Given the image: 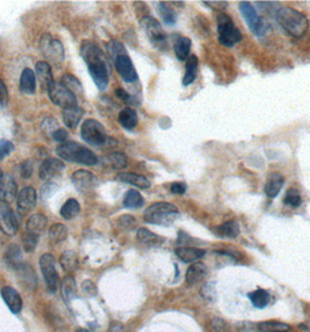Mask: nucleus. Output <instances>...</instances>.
I'll use <instances>...</instances> for the list:
<instances>
[{
  "label": "nucleus",
  "instance_id": "bb28decb",
  "mask_svg": "<svg viewBox=\"0 0 310 332\" xmlns=\"http://www.w3.org/2000/svg\"><path fill=\"white\" fill-rule=\"evenodd\" d=\"M47 226V217L43 216L41 213H35L32 214L27 220V224H26V228L27 232L35 234V236H40L42 232L46 230Z\"/></svg>",
  "mask_w": 310,
  "mask_h": 332
},
{
  "label": "nucleus",
  "instance_id": "473e14b6",
  "mask_svg": "<svg viewBox=\"0 0 310 332\" xmlns=\"http://www.w3.org/2000/svg\"><path fill=\"white\" fill-rule=\"evenodd\" d=\"M216 230L220 237L225 238H236L240 233V228H239L238 223L236 220H230V222L224 223V224L218 226Z\"/></svg>",
  "mask_w": 310,
  "mask_h": 332
},
{
  "label": "nucleus",
  "instance_id": "58836bf2",
  "mask_svg": "<svg viewBox=\"0 0 310 332\" xmlns=\"http://www.w3.org/2000/svg\"><path fill=\"white\" fill-rule=\"evenodd\" d=\"M61 84H63L67 89L72 91L73 95L83 92V87H82L81 82L78 81V78H76L73 75H70V73H66V75L62 76Z\"/></svg>",
  "mask_w": 310,
  "mask_h": 332
},
{
  "label": "nucleus",
  "instance_id": "1a4fd4ad",
  "mask_svg": "<svg viewBox=\"0 0 310 332\" xmlns=\"http://www.w3.org/2000/svg\"><path fill=\"white\" fill-rule=\"evenodd\" d=\"M48 95L50 101L53 102V104L57 105V106L64 108L77 106V99H76V95L67 89L63 84L56 83L54 82L48 89Z\"/></svg>",
  "mask_w": 310,
  "mask_h": 332
},
{
  "label": "nucleus",
  "instance_id": "39448f33",
  "mask_svg": "<svg viewBox=\"0 0 310 332\" xmlns=\"http://www.w3.org/2000/svg\"><path fill=\"white\" fill-rule=\"evenodd\" d=\"M217 29L219 33L218 41L221 46L227 48H231L243 39L240 31L236 27L231 17L225 13H219L217 16Z\"/></svg>",
  "mask_w": 310,
  "mask_h": 332
},
{
  "label": "nucleus",
  "instance_id": "20e7f679",
  "mask_svg": "<svg viewBox=\"0 0 310 332\" xmlns=\"http://www.w3.org/2000/svg\"><path fill=\"white\" fill-rule=\"evenodd\" d=\"M179 217V210L175 205L166 202L154 203L146 209L144 219L146 223L153 225L168 226L173 224Z\"/></svg>",
  "mask_w": 310,
  "mask_h": 332
},
{
  "label": "nucleus",
  "instance_id": "ea45409f",
  "mask_svg": "<svg viewBox=\"0 0 310 332\" xmlns=\"http://www.w3.org/2000/svg\"><path fill=\"white\" fill-rule=\"evenodd\" d=\"M60 263L66 272H73L77 268V255L73 251H66L61 255Z\"/></svg>",
  "mask_w": 310,
  "mask_h": 332
},
{
  "label": "nucleus",
  "instance_id": "de8ad7c7",
  "mask_svg": "<svg viewBox=\"0 0 310 332\" xmlns=\"http://www.w3.org/2000/svg\"><path fill=\"white\" fill-rule=\"evenodd\" d=\"M13 149L14 146L11 141L4 139L0 140V161L4 160L6 157H8L13 152Z\"/></svg>",
  "mask_w": 310,
  "mask_h": 332
},
{
  "label": "nucleus",
  "instance_id": "4468645a",
  "mask_svg": "<svg viewBox=\"0 0 310 332\" xmlns=\"http://www.w3.org/2000/svg\"><path fill=\"white\" fill-rule=\"evenodd\" d=\"M72 181L76 189L81 192H90L98 184V180L92 173L88 170H76L72 175Z\"/></svg>",
  "mask_w": 310,
  "mask_h": 332
},
{
  "label": "nucleus",
  "instance_id": "dca6fc26",
  "mask_svg": "<svg viewBox=\"0 0 310 332\" xmlns=\"http://www.w3.org/2000/svg\"><path fill=\"white\" fill-rule=\"evenodd\" d=\"M37 196L34 188H23L17 198V207L21 214H27L36 205Z\"/></svg>",
  "mask_w": 310,
  "mask_h": 332
},
{
  "label": "nucleus",
  "instance_id": "5701e85b",
  "mask_svg": "<svg viewBox=\"0 0 310 332\" xmlns=\"http://www.w3.org/2000/svg\"><path fill=\"white\" fill-rule=\"evenodd\" d=\"M283 176L280 173H272L265 184V192L270 198H275L283 186Z\"/></svg>",
  "mask_w": 310,
  "mask_h": 332
},
{
  "label": "nucleus",
  "instance_id": "e433bc0d",
  "mask_svg": "<svg viewBox=\"0 0 310 332\" xmlns=\"http://www.w3.org/2000/svg\"><path fill=\"white\" fill-rule=\"evenodd\" d=\"M258 329L262 332H287L289 331L291 327L282 322L267 321V322L259 323Z\"/></svg>",
  "mask_w": 310,
  "mask_h": 332
},
{
  "label": "nucleus",
  "instance_id": "f03ea898",
  "mask_svg": "<svg viewBox=\"0 0 310 332\" xmlns=\"http://www.w3.org/2000/svg\"><path fill=\"white\" fill-rule=\"evenodd\" d=\"M275 19L289 35L295 37L305 35L309 28V20L305 14L292 7H280L275 13Z\"/></svg>",
  "mask_w": 310,
  "mask_h": 332
},
{
  "label": "nucleus",
  "instance_id": "49530a36",
  "mask_svg": "<svg viewBox=\"0 0 310 332\" xmlns=\"http://www.w3.org/2000/svg\"><path fill=\"white\" fill-rule=\"evenodd\" d=\"M19 172H20V176H21L22 178L31 177L32 174H33V163H32V161L26 160L20 163Z\"/></svg>",
  "mask_w": 310,
  "mask_h": 332
},
{
  "label": "nucleus",
  "instance_id": "a18cd8bd",
  "mask_svg": "<svg viewBox=\"0 0 310 332\" xmlns=\"http://www.w3.org/2000/svg\"><path fill=\"white\" fill-rule=\"evenodd\" d=\"M37 237L35 234L31 233V232L26 231V233L22 236V243H23V247L27 252H32L35 248L37 244Z\"/></svg>",
  "mask_w": 310,
  "mask_h": 332
},
{
  "label": "nucleus",
  "instance_id": "5fc2aeb1",
  "mask_svg": "<svg viewBox=\"0 0 310 332\" xmlns=\"http://www.w3.org/2000/svg\"><path fill=\"white\" fill-rule=\"evenodd\" d=\"M2 176H4V173H2V170L0 169V180H1V178H2Z\"/></svg>",
  "mask_w": 310,
  "mask_h": 332
},
{
  "label": "nucleus",
  "instance_id": "ddd939ff",
  "mask_svg": "<svg viewBox=\"0 0 310 332\" xmlns=\"http://www.w3.org/2000/svg\"><path fill=\"white\" fill-rule=\"evenodd\" d=\"M18 227L19 224L12 208L5 203L0 205V231L6 236H14Z\"/></svg>",
  "mask_w": 310,
  "mask_h": 332
},
{
  "label": "nucleus",
  "instance_id": "79ce46f5",
  "mask_svg": "<svg viewBox=\"0 0 310 332\" xmlns=\"http://www.w3.org/2000/svg\"><path fill=\"white\" fill-rule=\"evenodd\" d=\"M283 202L285 204L289 205V207L293 208H299L302 203V198H301V195L297 189H289L287 192H286L285 198H283Z\"/></svg>",
  "mask_w": 310,
  "mask_h": 332
},
{
  "label": "nucleus",
  "instance_id": "864d4df0",
  "mask_svg": "<svg viewBox=\"0 0 310 332\" xmlns=\"http://www.w3.org/2000/svg\"><path fill=\"white\" fill-rule=\"evenodd\" d=\"M116 95L119 99H122L124 103H128V104H133L134 103V98L131 95H128L124 89H117Z\"/></svg>",
  "mask_w": 310,
  "mask_h": 332
},
{
  "label": "nucleus",
  "instance_id": "4be33fe9",
  "mask_svg": "<svg viewBox=\"0 0 310 332\" xmlns=\"http://www.w3.org/2000/svg\"><path fill=\"white\" fill-rule=\"evenodd\" d=\"M20 91L26 95H33L36 90V77H35V72L31 70L29 68H26L21 73L19 83Z\"/></svg>",
  "mask_w": 310,
  "mask_h": 332
},
{
  "label": "nucleus",
  "instance_id": "4c0bfd02",
  "mask_svg": "<svg viewBox=\"0 0 310 332\" xmlns=\"http://www.w3.org/2000/svg\"><path fill=\"white\" fill-rule=\"evenodd\" d=\"M106 160L112 168L114 169H124L128 167V157L122 152H114L106 157Z\"/></svg>",
  "mask_w": 310,
  "mask_h": 332
},
{
  "label": "nucleus",
  "instance_id": "412c9836",
  "mask_svg": "<svg viewBox=\"0 0 310 332\" xmlns=\"http://www.w3.org/2000/svg\"><path fill=\"white\" fill-rule=\"evenodd\" d=\"M116 181L132 184L140 189H148L150 187V182L145 176L135 174V173H119L116 176Z\"/></svg>",
  "mask_w": 310,
  "mask_h": 332
},
{
  "label": "nucleus",
  "instance_id": "8fccbe9b",
  "mask_svg": "<svg viewBox=\"0 0 310 332\" xmlns=\"http://www.w3.org/2000/svg\"><path fill=\"white\" fill-rule=\"evenodd\" d=\"M202 295L206 301H210V302L214 301L215 296H216V292H215L214 286H211V284H206V286L203 287Z\"/></svg>",
  "mask_w": 310,
  "mask_h": 332
},
{
  "label": "nucleus",
  "instance_id": "423d86ee",
  "mask_svg": "<svg viewBox=\"0 0 310 332\" xmlns=\"http://www.w3.org/2000/svg\"><path fill=\"white\" fill-rule=\"evenodd\" d=\"M81 135L88 145L93 147L104 146L108 142V134L104 126L94 119H87L81 128Z\"/></svg>",
  "mask_w": 310,
  "mask_h": 332
},
{
  "label": "nucleus",
  "instance_id": "7c9ffc66",
  "mask_svg": "<svg viewBox=\"0 0 310 332\" xmlns=\"http://www.w3.org/2000/svg\"><path fill=\"white\" fill-rule=\"evenodd\" d=\"M124 207L128 209H139L144 205V197L141 193L134 189H129L124 196Z\"/></svg>",
  "mask_w": 310,
  "mask_h": 332
},
{
  "label": "nucleus",
  "instance_id": "f3484780",
  "mask_svg": "<svg viewBox=\"0 0 310 332\" xmlns=\"http://www.w3.org/2000/svg\"><path fill=\"white\" fill-rule=\"evenodd\" d=\"M18 195V186L11 175L4 174L0 180V201L11 203Z\"/></svg>",
  "mask_w": 310,
  "mask_h": 332
},
{
  "label": "nucleus",
  "instance_id": "b1692460",
  "mask_svg": "<svg viewBox=\"0 0 310 332\" xmlns=\"http://www.w3.org/2000/svg\"><path fill=\"white\" fill-rule=\"evenodd\" d=\"M206 266L203 262H196L191 265L187 270L185 274V281L189 286H194V284L199 283L204 279L206 275Z\"/></svg>",
  "mask_w": 310,
  "mask_h": 332
},
{
  "label": "nucleus",
  "instance_id": "3c124183",
  "mask_svg": "<svg viewBox=\"0 0 310 332\" xmlns=\"http://www.w3.org/2000/svg\"><path fill=\"white\" fill-rule=\"evenodd\" d=\"M52 135H53V139L61 143L66 142V140L68 139V132L64 130V128H57V130H56Z\"/></svg>",
  "mask_w": 310,
  "mask_h": 332
},
{
  "label": "nucleus",
  "instance_id": "c85d7f7f",
  "mask_svg": "<svg viewBox=\"0 0 310 332\" xmlns=\"http://www.w3.org/2000/svg\"><path fill=\"white\" fill-rule=\"evenodd\" d=\"M118 122L126 130H133L138 125V114L133 108L126 107L120 111Z\"/></svg>",
  "mask_w": 310,
  "mask_h": 332
},
{
  "label": "nucleus",
  "instance_id": "9b49d317",
  "mask_svg": "<svg viewBox=\"0 0 310 332\" xmlns=\"http://www.w3.org/2000/svg\"><path fill=\"white\" fill-rule=\"evenodd\" d=\"M40 267L47 288L50 293H55L58 286V274L56 270L55 260L52 254H43L40 258Z\"/></svg>",
  "mask_w": 310,
  "mask_h": 332
},
{
  "label": "nucleus",
  "instance_id": "7ed1b4c3",
  "mask_svg": "<svg viewBox=\"0 0 310 332\" xmlns=\"http://www.w3.org/2000/svg\"><path fill=\"white\" fill-rule=\"evenodd\" d=\"M56 154L68 162H76L84 166H94L98 162L97 155L91 149L75 141H66L61 143L56 148Z\"/></svg>",
  "mask_w": 310,
  "mask_h": 332
},
{
  "label": "nucleus",
  "instance_id": "603ef678",
  "mask_svg": "<svg viewBox=\"0 0 310 332\" xmlns=\"http://www.w3.org/2000/svg\"><path fill=\"white\" fill-rule=\"evenodd\" d=\"M185 190H187V186L183 182H174L172 187H170V192L175 193V195H183Z\"/></svg>",
  "mask_w": 310,
  "mask_h": 332
},
{
  "label": "nucleus",
  "instance_id": "393cba45",
  "mask_svg": "<svg viewBox=\"0 0 310 332\" xmlns=\"http://www.w3.org/2000/svg\"><path fill=\"white\" fill-rule=\"evenodd\" d=\"M175 254L183 261V262L189 263L201 259V258L205 254V251L202 248L181 246V247H177L175 249Z\"/></svg>",
  "mask_w": 310,
  "mask_h": 332
},
{
  "label": "nucleus",
  "instance_id": "2eb2a0df",
  "mask_svg": "<svg viewBox=\"0 0 310 332\" xmlns=\"http://www.w3.org/2000/svg\"><path fill=\"white\" fill-rule=\"evenodd\" d=\"M113 63L114 66H116L118 73L122 76L124 81L128 82V83H133V82L138 81L139 77L137 70H135L134 66H133L131 57H129L126 52L119 55V56L113 61Z\"/></svg>",
  "mask_w": 310,
  "mask_h": 332
},
{
  "label": "nucleus",
  "instance_id": "6e6d98bb",
  "mask_svg": "<svg viewBox=\"0 0 310 332\" xmlns=\"http://www.w3.org/2000/svg\"><path fill=\"white\" fill-rule=\"evenodd\" d=\"M76 332H88L87 330H77Z\"/></svg>",
  "mask_w": 310,
  "mask_h": 332
},
{
  "label": "nucleus",
  "instance_id": "c756f323",
  "mask_svg": "<svg viewBox=\"0 0 310 332\" xmlns=\"http://www.w3.org/2000/svg\"><path fill=\"white\" fill-rule=\"evenodd\" d=\"M191 48V40L189 37L182 36L176 40L175 46H174V51H175L176 57L180 61H185L189 57V52Z\"/></svg>",
  "mask_w": 310,
  "mask_h": 332
},
{
  "label": "nucleus",
  "instance_id": "9d476101",
  "mask_svg": "<svg viewBox=\"0 0 310 332\" xmlns=\"http://www.w3.org/2000/svg\"><path fill=\"white\" fill-rule=\"evenodd\" d=\"M239 11H240L241 16L244 20L246 21L249 26L250 31L255 35H264L265 33V22L260 17L258 16L256 11L255 10L252 5L249 1H241L239 4Z\"/></svg>",
  "mask_w": 310,
  "mask_h": 332
},
{
  "label": "nucleus",
  "instance_id": "c03bdc74",
  "mask_svg": "<svg viewBox=\"0 0 310 332\" xmlns=\"http://www.w3.org/2000/svg\"><path fill=\"white\" fill-rule=\"evenodd\" d=\"M76 283L75 280L72 278V276H67L63 281V287H62V295H63V298L66 301H69L70 298L73 296V293L76 290Z\"/></svg>",
  "mask_w": 310,
  "mask_h": 332
},
{
  "label": "nucleus",
  "instance_id": "6e6552de",
  "mask_svg": "<svg viewBox=\"0 0 310 332\" xmlns=\"http://www.w3.org/2000/svg\"><path fill=\"white\" fill-rule=\"evenodd\" d=\"M40 51L49 62H53L56 66H61L66 57L61 41L53 39L49 34H44L40 40Z\"/></svg>",
  "mask_w": 310,
  "mask_h": 332
},
{
  "label": "nucleus",
  "instance_id": "2f4dec72",
  "mask_svg": "<svg viewBox=\"0 0 310 332\" xmlns=\"http://www.w3.org/2000/svg\"><path fill=\"white\" fill-rule=\"evenodd\" d=\"M158 11L159 14H160L162 21H164L168 26H173L175 25L177 21V14L176 12L170 8L166 2L161 1L158 4Z\"/></svg>",
  "mask_w": 310,
  "mask_h": 332
},
{
  "label": "nucleus",
  "instance_id": "a211bd4d",
  "mask_svg": "<svg viewBox=\"0 0 310 332\" xmlns=\"http://www.w3.org/2000/svg\"><path fill=\"white\" fill-rule=\"evenodd\" d=\"M35 76L37 77V81H39L42 90L48 91L50 85L54 83L52 68L46 61H40V62L36 63V66H35Z\"/></svg>",
  "mask_w": 310,
  "mask_h": 332
},
{
  "label": "nucleus",
  "instance_id": "f704fd0d",
  "mask_svg": "<svg viewBox=\"0 0 310 332\" xmlns=\"http://www.w3.org/2000/svg\"><path fill=\"white\" fill-rule=\"evenodd\" d=\"M81 211V207H79V203L76 201V199L70 198L64 203V205L61 209V216L62 218L70 220L73 218H75L76 216Z\"/></svg>",
  "mask_w": 310,
  "mask_h": 332
},
{
  "label": "nucleus",
  "instance_id": "0eeeda50",
  "mask_svg": "<svg viewBox=\"0 0 310 332\" xmlns=\"http://www.w3.org/2000/svg\"><path fill=\"white\" fill-rule=\"evenodd\" d=\"M141 27L144 28L145 33H146L147 37H148L152 45L156 47V48L161 49H167V35L162 29L160 22L158 20L154 19L152 17H144L141 19Z\"/></svg>",
  "mask_w": 310,
  "mask_h": 332
},
{
  "label": "nucleus",
  "instance_id": "aec40b11",
  "mask_svg": "<svg viewBox=\"0 0 310 332\" xmlns=\"http://www.w3.org/2000/svg\"><path fill=\"white\" fill-rule=\"evenodd\" d=\"M83 108H81L77 105V106L68 107L62 110V119H63L64 125H66L68 128L73 130V128L77 127L81 119L83 118Z\"/></svg>",
  "mask_w": 310,
  "mask_h": 332
},
{
  "label": "nucleus",
  "instance_id": "f8f14e48",
  "mask_svg": "<svg viewBox=\"0 0 310 332\" xmlns=\"http://www.w3.org/2000/svg\"><path fill=\"white\" fill-rule=\"evenodd\" d=\"M66 166L61 160L55 157H47L42 161L39 168V176L44 182H53L60 177Z\"/></svg>",
  "mask_w": 310,
  "mask_h": 332
},
{
  "label": "nucleus",
  "instance_id": "f257e3e1",
  "mask_svg": "<svg viewBox=\"0 0 310 332\" xmlns=\"http://www.w3.org/2000/svg\"><path fill=\"white\" fill-rule=\"evenodd\" d=\"M81 54L96 87L100 91L105 90L112 71L110 60L106 57L104 52L92 42H84L81 47Z\"/></svg>",
  "mask_w": 310,
  "mask_h": 332
},
{
  "label": "nucleus",
  "instance_id": "cd10ccee",
  "mask_svg": "<svg viewBox=\"0 0 310 332\" xmlns=\"http://www.w3.org/2000/svg\"><path fill=\"white\" fill-rule=\"evenodd\" d=\"M197 69H199V58L196 55H190L185 64V75L183 77L182 84L184 87L193 84L197 77Z\"/></svg>",
  "mask_w": 310,
  "mask_h": 332
},
{
  "label": "nucleus",
  "instance_id": "a878e982",
  "mask_svg": "<svg viewBox=\"0 0 310 332\" xmlns=\"http://www.w3.org/2000/svg\"><path fill=\"white\" fill-rule=\"evenodd\" d=\"M137 238L138 240L140 242L141 244H144V245L148 246V247H158V246H160L164 244V239L160 236H158V234L153 233V232H150L149 230H147V228H139L138 232H137Z\"/></svg>",
  "mask_w": 310,
  "mask_h": 332
},
{
  "label": "nucleus",
  "instance_id": "6ab92c4d",
  "mask_svg": "<svg viewBox=\"0 0 310 332\" xmlns=\"http://www.w3.org/2000/svg\"><path fill=\"white\" fill-rule=\"evenodd\" d=\"M1 296L12 313L19 314L20 311H21L22 299L20 297V294L18 293L14 288L4 287L1 289Z\"/></svg>",
  "mask_w": 310,
  "mask_h": 332
},
{
  "label": "nucleus",
  "instance_id": "09e8293b",
  "mask_svg": "<svg viewBox=\"0 0 310 332\" xmlns=\"http://www.w3.org/2000/svg\"><path fill=\"white\" fill-rule=\"evenodd\" d=\"M8 101H10V95H8L7 87L4 82L0 79V108H5L7 106Z\"/></svg>",
  "mask_w": 310,
  "mask_h": 332
},
{
  "label": "nucleus",
  "instance_id": "37998d69",
  "mask_svg": "<svg viewBox=\"0 0 310 332\" xmlns=\"http://www.w3.org/2000/svg\"><path fill=\"white\" fill-rule=\"evenodd\" d=\"M108 52H109V55H110L111 60L114 61L118 56H119V55L126 52V49L122 42H119V41H117V40H111L110 42L108 43Z\"/></svg>",
  "mask_w": 310,
  "mask_h": 332
},
{
  "label": "nucleus",
  "instance_id": "72a5a7b5",
  "mask_svg": "<svg viewBox=\"0 0 310 332\" xmlns=\"http://www.w3.org/2000/svg\"><path fill=\"white\" fill-rule=\"evenodd\" d=\"M21 258H22L21 252H20V248L18 247L17 245H11L7 251H6L5 260H6V263H7L10 267H13V268H19V267L22 265Z\"/></svg>",
  "mask_w": 310,
  "mask_h": 332
},
{
  "label": "nucleus",
  "instance_id": "c9c22d12",
  "mask_svg": "<svg viewBox=\"0 0 310 332\" xmlns=\"http://www.w3.org/2000/svg\"><path fill=\"white\" fill-rule=\"evenodd\" d=\"M68 237V228L63 224H55L49 228V239L54 244L64 242Z\"/></svg>",
  "mask_w": 310,
  "mask_h": 332
},
{
  "label": "nucleus",
  "instance_id": "a19ab883",
  "mask_svg": "<svg viewBox=\"0 0 310 332\" xmlns=\"http://www.w3.org/2000/svg\"><path fill=\"white\" fill-rule=\"evenodd\" d=\"M249 297L251 299V302H252V304L255 305V308H259V309L265 308L266 305L268 304V302H270V294L264 289H258L255 290V292L251 293Z\"/></svg>",
  "mask_w": 310,
  "mask_h": 332
}]
</instances>
